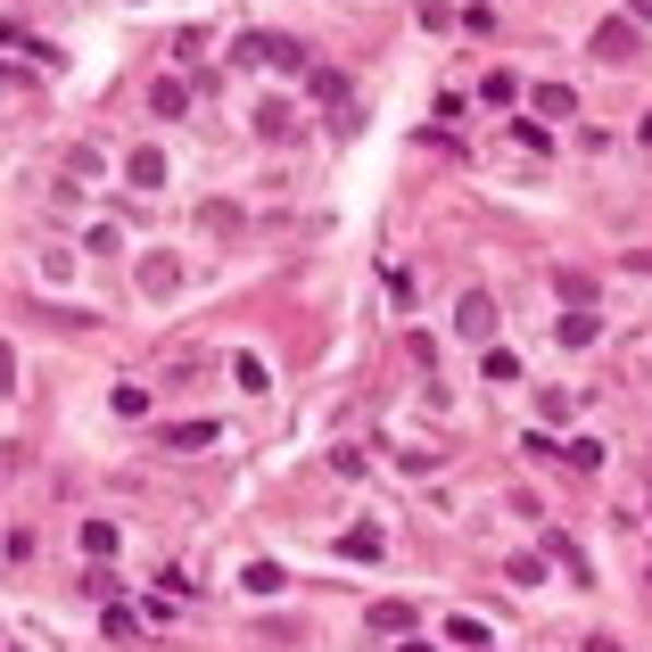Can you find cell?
I'll return each mask as SVG.
<instances>
[{
  "label": "cell",
  "instance_id": "1",
  "mask_svg": "<svg viewBox=\"0 0 652 652\" xmlns=\"http://www.w3.org/2000/svg\"><path fill=\"white\" fill-rule=\"evenodd\" d=\"M232 67H273V75H298V67H306V42H298V34H240V42H232Z\"/></svg>",
  "mask_w": 652,
  "mask_h": 652
},
{
  "label": "cell",
  "instance_id": "2",
  "mask_svg": "<svg viewBox=\"0 0 652 652\" xmlns=\"http://www.w3.org/2000/svg\"><path fill=\"white\" fill-rule=\"evenodd\" d=\"M595 58H612V67H636V58H644V25L603 17V25H595Z\"/></svg>",
  "mask_w": 652,
  "mask_h": 652
},
{
  "label": "cell",
  "instance_id": "3",
  "mask_svg": "<svg viewBox=\"0 0 652 652\" xmlns=\"http://www.w3.org/2000/svg\"><path fill=\"white\" fill-rule=\"evenodd\" d=\"M454 331H463L471 347H487V339H496V298H487V289H463V298H454Z\"/></svg>",
  "mask_w": 652,
  "mask_h": 652
},
{
  "label": "cell",
  "instance_id": "4",
  "mask_svg": "<svg viewBox=\"0 0 652 652\" xmlns=\"http://www.w3.org/2000/svg\"><path fill=\"white\" fill-rule=\"evenodd\" d=\"M125 182H132V190H166V150H150V141H141V150L125 157Z\"/></svg>",
  "mask_w": 652,
  "mask_h": 652
},
{
  "label": "cell",
  "instance_id": "5",
  "mask_svg": "<svg viewBox=\"0 0 652 652\" xmlns=\"http://www.w3.org/2000/svg\"><path fill=\"white\" fill-rule=\"evenodd\" d=\"M141 289H150V298H174V289H182V264L174 257H141Z\"/></svg>",
  "mask_w": 652,
  "mask_h": 652
},
{
  "label": "cell",
  "instance_id": "6",
  "mask_svg": "<svg viewBox=\"0 0 652 652\" xmlns=\"http://www.w3.org/2000/svg\"><path fill=\"white\" fill-rule=\"evenodd\" d=\"M554 339H561V347H595V339H603V315H586V306H570Z\"/></svg>",
  "mask_w": 652,
  "mask_h": 652
},
{
  "label": "cell",
  "instance_id": "7",
  "mask_svg": "<svg viewBox=\"0 0 652 652\" xmlns=\"http://www.w3.org/2000/svg\"><path fill=\"white\" fill-rule=\"evenodd\" d=\"M150 116H166V125H174V116H190V92H182L174 75H157V83H150Z\"/></svg>",
  "mask_w": 652,
  "mask_h": 652
},
{
  "label": "cell",
  "instance_id": "8",
  "mask_svg": "<svg viewBox=\"0 0 652 652\" xmlns=\"http://www.w3.org/2000/svg\"><path fill=\"white\" fill-rule=\"evenodd\" d=\"M570 108H578V92H570V83H537V125H561Z\"/></svg>",
  "mask_w": 652,
  "mask_h": 652
},
{
  "label": "cell",
  "instance_id": "9",
  "mask_svg": "<svg viewBox=\"0 0 652 652\" xmlns=\"http://www.w3.org/2000/svg\"><path fill=\"white\" fill-rule=\"evenodd\" d=\"M554 289H561V306H595V273H578V264H561Z\"/></svg>",
  "mask_w": 652,
  "mask_h": 652
},
{
  "label": "cell",
  "instance_id": "10",
  "mask_svg": "<svg viewBox=\"0 0 652 652\" xmlns=\"http://www.w3.org/2000/svg\"><path fill=\"white\" fill-rule=\"evenodd\" d=\"M108 405H116V422H141V413H150V389H141V380H116Z\"/></svg>",
  "mask_w": 652,
  "mask_h": 652
},
{
  "label": "cell",
  "instance_id": "11",
  "mask_svg": "<svg viewBox=\"0 0 652 652\" xmlns=\"http://www.w3.org/2000/svg\"><path fill=\"white\" fill-rule=\"evenodd\" d=\"M339 554H347V561H380V554H389V537H380V529H347Z\"/></svg>",
  "mask_w": 652,
  "mask_h": 652
},
{
  "label": "cell",
  "instance_id": "12",
  "mask_svg": "<svg viewBox=\"0 0 652 652\" xmlns=\"http://www.w3.org/2000/svg\"><path fill=\"white\" fill-rule=\"evenodd\" d=\"M215 438H224L215 422H174V429H166V447H182V454H190V447H215Z\"/></svg>",
  "mask_w": 652,
  "mask_h": 652
},
{
  "label": "cell",
  "instance_id": "13",
  "mask_svg": "<svg viewBox=\"0 0 652 652\" xmlns=\"http://www.w3.org/2000/svg\"><path fill=\"white\" fill-rule=\"evenodd\" d=\"M479 372H487V380H521V355H512V347H487Z\"/></svg>",
  "mask_w": 652,
  "mask_h": 652
},
{
  "label": "cell",
  "instance_id": "14",
  "mask_svg": "<svg viewBox=\"0 0 652 652\" xmlns=\"http://www.w3.org/2000/svg\"><path fill=\"white\" fill-rule=\"evenodd\" d=\"M257 132H264V141H289V108H281V99H264V108H257Z\"/></svg>",
  "mask_w": 652,
  "mask_h": 652
},
{
  "label": "cell",
  "instance_id": "15",
  "mask_svg": "<svg viewBox=\"0 0 652 652\" xmlns=\"http://www.w3.org/2000/svg\"><path fill=\"white\" fill-rule=\"evenodd\" d=\"M372 628H389V636H405V628H413V603H372Z\"/></svg>",
  "mask_w": 652,
  "mask_h": 652
},
{
  "label": "cell",
  "instance_id": "16",
  "mask_svg": "<svg viewBox=\"0 0 652 652\" xmlns=\"http://www.w3.org/2000/svg\"><path fill=\"white\" fill-rule=\"evenodd\" d=\"M83 554L108 561V554H116V521H92V529H83Z\"/></svg>",
  "mask_w": 652,
  "mask_h": 652
},
{
  "label": "cell",
  "instance_id": "17",
  "mask_svg": "<svg viewBox=\"0 0 652 652\" xmlns=\"http://www.w3.org/2000/svg\"><path fill=\"white\" fill-rule=\"evenodd\" d=\"M570 405H578L570 389H537V413H545V422H570Z\"/></svg>",
  "mask_w": 652,
  "mask_h": 652
},
{
  "label": "cell",
  "instance_id": "18",
  "mask_svg": "<svg viewBox=\"0 0 652 652\" xmlns=\"http://www.w3.org/2000/svg\"><path fill=\"white\" fill-rule=\"evenodd\" d=\"M447 636H454V644H471V652H487V619H471V612H463V619H454V628H447Z\"/></svg>",
  "mask_w": 652,
  "mask_h": 652
},
{
  "label": "cell",
  "instance_id": "19",
  "mask_svg": "<svg viewBox=\"0 0 652 652\" xmlns=\"http://www.w3.org/2000/svg\"><path fill=\"white\" fill-rule=\"evenodd\" d=\"M512 141H521V150H537V157H545V150H554V132H545V125H537V116H529V125H512Z\"/></svg>",
  "mask_w": 652,
  "mask_h": 652
},
{
  "label": "cell",
  "instance_id": "20",
  "mask_svg": "<svg viewBox=\"0 0 652 652\" xmlns=\"http://www.w3.org/2000/svg\"><path fill=\"white\" fill-rule=\"evenodd\" d=\"M232 380H240V389H264V355H232Z\"/></svg>",
  "mask_w": 652,
  "mask_h": 652
},
{
  "label": "cell",
  "instance_id": "21",
  "mask_svg": "<svg viewBox=\"0 0 652 652\" xmlns=\"http://www.w3.org/2000/svg\"><path fill=\"white\" fill-rule=\"evenodd\" d=\"M561 463H578V471H603V447H595V438H570V454H561Z\"/></svg>",
  "mask_w": 652,
  "mask_h": 652
},
{
  "label": "cell",
  "instance_id": "22",
  "mask_svg": "<svg viewBox=\"0 0 652 652\" xmlns=\"http://www.w3.org/2000/svg\"><path fill=\"white\" fill-rule=\"evenodd\" d=\"M503 570H512V586H537V578H545V561H537V554H512Z\"/></svg>",
  "mask_w": 652,
  "mask_h": 652
},
{
  "label": "cell",
  "instance_id": "23",
  "mask_svg": "<svg viewBox=\"0 0 652 652\" xmlns=\"http://www.w3.org/2000/svg\"><path fill=\"white\" fill-rule=\"evenodd\" d=\"M545 545H554V554H561V561H570V578H586V554H578V545H570V537H561V529H545Z\"/></svg>",
  "mask_w": 652,
  "mask_h": 652
},
{
  "label": "cell",
  "instance_id": "24",
  "mask_svg": "<svg viewBox=\"0 0 652 652\" xmlns=\"http://www.w3.org/2000/svg\"><path fill=\"white\" fill-rule=\"evenodd\" d=\"M9 389H17V355L0 347V396H9Z\"/></svg>",
  "mask_w": 652,
  "mask_h": 652
},
{
  "label": "cell",
  "instance_id": "25",
  "mask_svg": "<svg viewBox=\"0 0 652 652\" xmlns=\"http://www.w3.org/2000/svg\"><path fill=\"white\" fill-rule=\"evenodd\" d=\"M628 25H652V0H628Z\"/></svg>",
  "mask_w": 652,
  "mask_h": 652
},
{
  "label": "cell",
  "instance_id": "26",
  "mask_svg": "<svg viewBox=\"0 0 652 652\" xmlns=\"http://www.w3.org/2000/svg\"><path fill=\"white\" fill-rule=\"evenodd\" d=\"M636 141H644V150H652V116H644V125H636Z\"/></svg>",
  "mask_w": 652,
  "mask_h": 652
},
{
  "label": "cell",
  "instance_id": "27",
  "mask_svg": "<svg viewBox=\"0 0 652 652\" xmlns=\"http://www.w3.org/2000/svg\"><path fill=\"white\" fill-rule=\"evenodd\" d=\"M405 652H438V644H422V636H405Z\"/></svg>",
  "mask_w": 652,
  "mask_h": 652
},
{
  "label": "cell",
  "instance_id": "28",
  "mask_svg": "<svg viewBox=\"0 0 652 652\" xmlns=\"http://www.w3.org/2000/svg\"><path fill=\"white\" fill-rule=\"evenodd\" d=\"M586 652H619V644H612V636H595V644H586Z\"/></svg>",
  "mask_w": 652,
  "mask_h": 652
}]
</instances>
